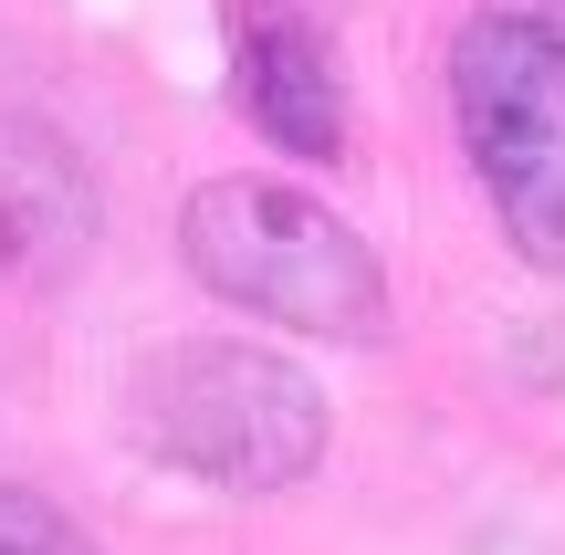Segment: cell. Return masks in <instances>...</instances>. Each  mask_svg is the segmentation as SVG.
Returning a JSON list of instances; mask_svg holds the SVG:
<instances>
[{
    "label": "cell",
    "instance_id": "1",
    "mask_svg": "<svg viewBox=\"0 0 565 555\" xmlns=\"http://www.w3.org/2000/svg\"><path fill=\"white\" fill-rule=\"evenodd\" d=\"M126 440L210 493H282L324 461V398L273 346L189 335L126 377Z\"/></svg>",
    "mask_w": 565,
    "mask_h": 555
},
{
    "label": "cell",
    "instance_id": "2",
    "mask_svg": "<svg viewBox=\"0 0 565 555\" xmlns=\"http://www.w3.org/2000/svg\"><path fill=\"white\" fill-rule=\"evenodd\" d=\"M179 263L200 273L221 305L273 314V325H294V335H335V346L387 335L377 252H366L324 200H303V189H282V179H210V189H189Z\"/></svg>",
    "mask_w": 565,
    "mask_h": 555
},
{
    "label": "cell",
    "instance_id": "3",
    "mask_svg": "<svg viewBox=\"0 0 565 555\" xmlns=\"http://www.w3.org/2000/svg\"><path fill=\"white\" fill-rule=\"evenodd\" d=\"M450 116L492 189V221L534 273H565V42L482 11L450 42Z\"/></svg>",
    "mask_w": 565,
    "mask_h": 555
},
{
    "label": "cell",
    "instance_id": "4",
    "mask_svg": "<svg viewBox=\"0 0 565 555\" xmlns=\"http://www.w3.org/2000/svg\"><path fill=\"white\" fill-rule=\"evenodd\" d=\"M95 252V179L42 116H0V284L63 293Z\"/></svg>",
    "mask_w": 565,
    "mask_h": 555
},
{
    "label": "cell",
    "instance_id": "5",
    "mask_svg": "<svg viewBox=\"0 0 565 555\" xmlns=\"http://www.w3.org/2000/svg\"><path fill=\"white\" fill-rule=\"evenodd\" d=\"M231 84H242V116L273 147H294V158H335L345 147V95H335V63H324L303 11H242Z\"/></svg>",
    "mask_w": 565,
    "mask_h": 555
},
{
    "label": "cell",
    "instance_id": "6",
    "mask_svg": "<svg viewBox=\"0 0 565 555\" xmlns=\"http://www.w3.org/2000/svg\"><path fill=\"white\" fill-rule=\"evenodd\" d=\"M0 555H95V545H84V524L63 514V503L0 482Z\"/></svg>",
    "mask_w": 565,
    "mask_h": 555
},
{
    "label": "cell",
    "instance_id": "7",
    "mask_svg": "<svg viewBox=\"0 0 565 555\" xmlns=\"http://www.w3.org/2000/svg\"><path fill=\"white\" fill-rule=\"evenodd\" d=\"M492 11H503V21H534L545 42H565V0H492Z\"/></svg>",
    "mask_w": 565,
    "mask_h": 555
}]
</instances>
